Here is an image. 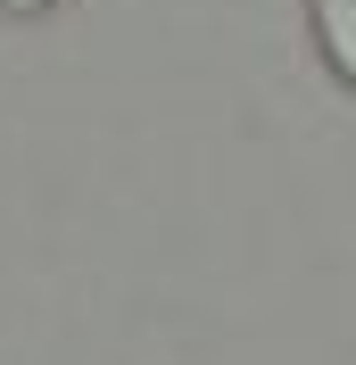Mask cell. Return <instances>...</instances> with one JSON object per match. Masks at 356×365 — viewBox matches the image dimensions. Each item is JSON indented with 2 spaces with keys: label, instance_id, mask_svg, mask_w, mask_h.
Returning a JSON list of instances; mask_svg holds the SVG:
<instances>
[{
  "label": "cell",
  "instance_id": "6da1fadb",
  "mask_svg": "<svg viewBox=\"0 0 356 365\" xmlns=\"http://www.w3.org/2000/svg\"><path fill=\"white\" fill-rule=\"evenodd\" d=\"M315 34H323V58L340 67V83L356 91V0H315Z\"/></svg>",
  "mask_w": 356,
  "mask_h": 365
},
{
  "label": "cell",
  "instance_id": "7a4b0ae2",
  "mask_svg": "<svg viewBox=\"0 0 356 365\" xmlns=\"http://www.w3.org/2000/svg\"><path fill=\"white\" fill-rule=\"evenodd\" d=\"M0 9H17V17H33V9H50V0H0Z\"/></svg>",
  "mask_w": 356,
  "mask_h": 365
}]
</instances>
